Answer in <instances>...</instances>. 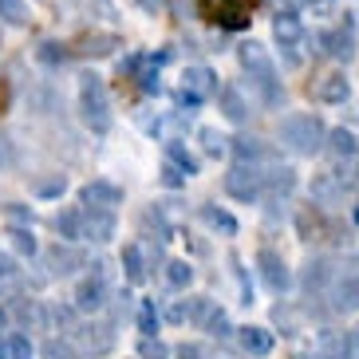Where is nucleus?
Returning <instances> with one entry per match:
<instances>
[{"instance_id":"nucleus-1","label":"nucleus","mask_w":359,"mask_h":359,"mask_svg":"<svg viewBox=\"0 0 359 359\" xmlns=\"http://www.w3.org/2000/svg\"><path fill=\"white\" fill-rule=\"evenodd\" d=\"M237 60H241V67L249 72V79H253V87H257V95H261L264 107H280L285 103V87H280L276 67H273V60H269V52H264L261 43L245 40L241 48H237Z\"/></svg>"},{"instance_id":"nucleus-2","label":"nucleus","mask_w":359,"mask_h":359,"mask_svg":"<svg viewBox=\"0 0 359 359\" xmlns=\"http://www.w3.org/2000/svg\"><path fill=\"white\" fill-rule=\"evenodd\" d=\"M280 142H285L292 154L312 158V154H320V150L327 147V127L316 115H288L285 123H280Z\"/></svg>"},{"instance_id":"nucleus-3","label":"nucleus","mask_w":359,"mask_h":359,"mask_svg":"<svg viewBox=\"0 0 359 359\" xmlns=\"http://www.w3.org/2000/svg\"><path fill=\"white\" fill-rule=\"evenodd\" d=\"M79 111H83V123L95 135H107L111 130V99H107V87L95 72L79 75Z\"/></svg>"},{"instance_id":"nucleus-4","label":"nucleus","mask_w":359,"mask_h":359,"mask_svg":"<svg viewBox=\"0 0 359 359\" xmlns=\"http://www.w3.org/2000/svg\"><path fill=\"white\" fill-rule=\"evenodd\" d=\"M201 12L210 16L217 28H225V32H241V28H249V12H253V4L249 0H201Z\"/></svg>"},{"instance_id":"nucleus-5","label":"nucleus","mask_w":359,"mask_h":359,"mask_svg":"<svg viewBox=\"0 0 359 359\" xmlns=\"http://www.w3.org/2000/svg\"><path fill=\"white\" fill-rule=\"evenodd\" d=\"M225 194L237 201H257L264 194V174L257 170V162H237L225 174Z\"/></svg>"},{"instance_id":"nucleus-6","label":"nucleus","mask_w":359,"mask_h":359,"mask_svg":"<svg viewBox=\"0 0 359 359\" xmlns=\"http://www.w3.org/2000/svg\"><path fill=\"white\" fill-rule=\"evenodd\" d=\"M257 269H261V280L273 288L276 296L292 288V273H288V264H285V257H280V253L261 249V253H257Z\"/></svg>"},{"instance_id":"nucleus-7","label":"nucleus","mask_w":359,"mask_h":359,"mask_svg":"<svg viewBox=\"0 0 359 359\" xmlns=\"http://www.w3.org/2000/svg\"><path fill=\"white\" fill-rule=\"evenodd\" d=\"M182 91H190V95H198L201 103H210L213 95H222V79H217V72H213V67L194 64V67H186V72H182Z\"/></svg>"},{"instance_id":"nucleus-8","label":"nucleus","mask_w":359,"mask_h":359,"mask_svg":"<svg viewBox=\"0 0 359 359\" xmlns=\"http://www.w3.org/2000/svg\"><path fill=\"white\" fill-rule=\"evenodd\" d=\"M273 36H276V43L288 52V64H296L292 48H300V40H304V24H300V16L288 12V8H280L276 12V20H273Z\"/></svg>"},{"instance_id":"nucleus-9","label":"nucleus","mask_w":359,"mask_h":359,"mask_svg":"<svg viewBox=\"0 0 359 359\" xmlns=\"http://www.w3.org/2000/svg\"><path fill=\"white\" fill-rule=\"evenodd\" d=\"M75 308L79 312H99V308H107V280L99 269L75 285Z\"/></svg>"},{"instance_id":"nucleus-10","label":"nucleus","mask_w":359,"mask_h":359,"mask_svg":"<svg viewBox=\"0 0 359 359\" xmlns=\"http://www.w3.org/2000/svg\"><path fill=\"white\" fill-rule=\"evenodd\" d=\"M336 264H332V257H308L304 273H300V285H304V292H324V288H332V280H336Z\"/></svg>"},{"instance_id":"nucleus-11","label":"nucleus","mask_w":359,"mask_h":359,"mask_svg":"<svg viewBox=\"0 0 359 359\" xmlns=\"http://www.w3.org/2000/svg\"><path fill=\"white\" fill-rule=\"evenodd\" d=\"M79 198H83V205H91V210H115V205H123V190L107 178H91L83 190H79Z\"/></svg>"},{"instance_id":"nucleus-12","label":"nucleus","mask_w":359,"mask_h":359,"mask_svg":"<svg viewBox=\"0 0 359 359\" xmlns=\"http://www.w3.org/2000/svg\"><path fill=\"white\" fill-rule=\"evenodd\" d=\"M115 237V210H83V241L107 245Z\"/></svg>"},{"instance_id":"nucleus-13","label":"nucleus","mask_w":359,"mask_h":359,"mask_svg":"<svg viewBox=\"0 0 359 359\" xmlns=\"http://www.w3.org/2000/svg\"><path fill=\"white\" fill-rule=\"evenodd\" d=\"M332 312H359V276L355 273H344V276H336L332 280Z\"/></svg>"},{"instance_id":"nucleus-14","label":"nucleus","mask_w":359,"mask_h":359,"mask_svg":"<svg viewBox=\"0 0 359 359\" xmlns=\"http://www.w3.org/2000/svg\"><path fill=\"white\" fill-rule=\"evenodd\" d=\"M320 43H327L324 52L332 55V60H339V64H348L351 55H355V28H351V20H344L339 28L324 32V36H320Z\"/></svg>"},{"instance_id":"nucleus-15","label":"nucleus","mask_w":359,"mask_h":359,"mask_svg":"<svg viewBox=\"0 0 359 359\" xmlns=\"http://www.w3.org/2000/svg\"><path fill=\"white\" fill-rule=\"evenodd\" d=\"M304 359H348V332L324 327V332L316 336V348L308 351Z\"/></svg>"},{"instance_id":"nucleus-16","label":"nucleus","mask_w":359,"mask_h":359,"mask_svg":"<svg viewBox=\"0 0 359 359\" xmlns=\"http://www.w3.org/2000/svg\"><path fill=\"white\" fill-rule=\"evenodd\" d=\"M316 99H320V103H327V107L348 103V99H351V83H348V75H344V72L324 75V79H320V87H316Z\"/></svg>"},{"instance_id":"nucleus-17","label":"nucleus","mask_w":359,"mask_h":359,"mask_svg":"<svg viewBox=\"0 0 359 359\" xmlns=\"http://www.w3.org/2000/svg\"><path fill=\"white\" fill-rule=\"evenodd\" d=\"M241 348H245V355L264 359V355H273L276 336L269 332V327H241Z\"/></svg>"},{"instance_id":"nucleus-18","label":"nucleus","mask_w":359,"mask_h":359,"mask_svg":"<svg viewBox=\"0 0 359 359\" xmlns=\"http://www.w3.org/2000/svg\"><path fill=\"white\" fill-rule=\"evenodd\" d=\"M324 150H327L336 162H355V158H359V138L351 135V130H344V127H339V130H327V147H324Z\"/></svg>"},{"instance_id":"nucleus-19","label":"nucleus","mask_w":359,"mask_h":359,"mask_svg":"<svg viewBox=\"0 0 359 359\" xmlns=\"http://www.w3.org/2000/svg\"><path fill=\"white\" fill-rule=\"evenodd\" d=\"M296 190V170L292 166H269L264 170V194L269 198H288Z\"/></svg>"},{"instance_id":"nucleus-20","label":"nucleus","mask_w":359,"mask_h":359,"mask_svg":"<svg viewBox=\"0 0 359 359\" xmlns=\"http://www.w3.org/2000/svg\"><path fill=\"white\" fill-rule=\"evenodd\" d=\"M75 336H79V344H83L87 355H103L111 344H115V336H111V324H91V327H75Z\"/></svg>"},{"instance_id":"nucleus-21","label":"nucleus","mask_w":359,"mask_h":359,"mask_svg":"<svg viewBox=\"0 0 359 359\" xmlns=\"http://www.w3.org/2000/svg\"><path fill=\"white\" fill-rule=\"evenodd\" d=\"M52 229L64 237V241H83V210H75V205H67V210H60L52 217Z\"/></svg>"},{"instance_id":"nucleus-22","label":"nucleus","mask_w":359,"mask_h":359,"mask_svg":"<svg viewBox=\"0 0 359 359\" xmlns=\"http://www.w3.org/2000/svg\"><path fill=\"white\" fill-rule=\"evenodd\" d=\"M339 198H344V182L336 174H316L312 178V201L316 205H339Z\"/></svg>"},{"instance_id":"nucleus-23","label":"nucleus","mask_w":359,"mask_h":359,"mask_svg":"<svg viewBox=\"0 0 359 359\" xmlns=\"http://www.w3.org/2000/svg\"><path fill=\"white\" fill-rule=\"evenodd\" d=\"M123 273H127V280L130 285H142L147 280V257H142V245L138 241H130V245H123Z\"/></svg>"},{"instance_id":"nucleus-24","label":"nucleus","mask_w":359,"mask_h":359,"mask_svg":"<svg viewBox=\"0 0 359 359\" xmlns=\"http://www.w3.org/2000/svg\"><path fill=\"white\" fill-rule=\"evenodd\" d=\"M118 36L115 32H91V36H83V40H79V48H75V52L79 55H91V60H99V55H111L118 48Z\"/></svg>"},{"instance_id":"nucleus-25","label":"nucleus","mask_w":359,"mask_h":359,"mask_svg":"<svg viewBox=\"0 0 359 359\" xmlns=\"http://www.w3.org/2000/svg\"><path fill=\"white\" fill-rule=\"evenodd\" d=\"M201 222L210 225L213 233H222V237H237V217H233L229 210H222V205H201Z\"/></svg>"},{"instance_id":"nucleus-26","label":"nucleus","mask_w":359,"mask_h":359,"mask_svg":"<svg viewBox=\"0 0 359 359\" xmlns=\"http://www.w3.org/2000/svg\"><path fill=\"white\" fill-rule=\"evenodd\" d=\"M217 99H222V115L229 118V123H237V127L249 123V103H245V95L237 91V87H222Z\"/></svg>"},{"instance_id":"nucleus-27","label":"nucleus","mask_w":359,"mask_h":359,"mask_svg":"<svg viewBox=\"0 0 359 359\" xmlns=\"http://www.w3.org/2000/svg\"><path fill=\"white\" fill-rule=\"evenodd\" d=\"M229 154L237 162H261L269 150H264V142L261 138H253V135H237V138H229Z\"/></svg>"},{"instance_id":"nucleus-28","label":"nucleus","mask_w":359,"mask_h":359,"mask_svg":"<svg viewBox=\"0 0 359 359\" xmlns=\"http://www.w3.org/2000/svg\"><path fill=\"white\" fill-rule=\"evenodd\" d=\"M48 261H52V273L55 276H67V273H72V264H83V257L75 253V249H67V241H64V245H55L52 253H48Z\"/></svg>"},{"instance_id":"nucleus-29","label":"nucleus","mask_w":359,"mask_h":359,"mask_svg":"<svg viewBox=\"0 0 359 359\" xmlns=\"http://www.w3.org/2000/svg\"><path fill=\"white\" fill-rule=\"evenodd\" d=\"M8 241H12V249H16L20 257H36V249H40V245H36L32 225H12V229H8Z\"/></svg>"},{"instance_id":"nucleus-30","label":"nucleus","mask_w":359,"mask_h":359,"mask_svg":"<svg viewBox=\"0 0 359 359\" xmlns=\"http://www.w3.org/2000/svg\"><path fill=\"white\" fill-rule=\"evenodd\" d=\"M198 138H201V150H205L210 158H225V154H229V138L217 135L213 127H201V130H198Z\"/></svg>"},{"instance_id":"nucleus-31","label":"nucleus","mask_w":359,"mask_h":359,"mask_svg":"<svg viewBox=\"0 0 359 359\" xmlns=\"http://www.w3.org/2000/svg\"><path fill=\"white\" fill-rule=\"evenodd\" d=\"M166 158H170V162H178V166L186 170V174H190V178H194V174L201 170V166H198V158H194L190 150L182 147L178 138H166Z\"/></svg>"},{"instance_id":"nucleus-32","label":"nucleus","mask_w":359,"mask_h":359,"mask_svg":"<svg viewBox=\"0 0 359 359\" xmlns=\"http://www.w3.org/2000/svg\"><path fill=\"white\" fill-rule=\"evenodd\" d=\"M67 43H55V40H43L40 48H36V60L40 64H48V67H60V64H67Z\"/></svg>"},{"instance_id":"nucleus-33","label":"nucleus","mask_w":359,"mask_h":359,"mask_svg":"<svg viewBox=\"0 0 359 359\" xmlns=\"http://www.w3.org/2000/svg\"><path fill=\"white\" fill-rule=\"evenodd\" d=\"M158 324H162V316H158V308H154V300H142L138 304V332L142 336H158Z\"/></svg>"},{"instance_id":"nucleus-34","label":"nucleus","mask_w":359,"mask_h":359,"mask_svg":"<svg viewBox=\"0 0 359 359\" xmlns=\"http://www.w3.org/2000/svg\"><path fill=\"white\" fill-rule=\"evenodd\" d=\"M0 20L12 24V28L28 24V4L24 0H0Z\"/></svg>"},{"instance_id":"nucleus-35","label":"nucleus","mask_w":359,"mask_h":359,"mask_svg":"<svg viewBox=\"0 0 359 359\" xmlns=\"http://www.w3.org/2000/svg\"><path fill=\"white\" fill-rule=\"evenodd\" d=\"M166 280H170V288H186L194 280V264L190 261H170L166 264Z\"/></svg>"},{"instance_id":"nucleus-36","label":"nucleus","mask_w":359,"mask_h":359,"mask_svg":"<svg viewBox=\"0 0 359 359\" xmlns=\"http://www.w3.org/2000/svg\"><path fill=\"white\" fill-rule=\"evenodd\" d=\"M213 312H217V304H213L210 296H194V300H190V324L205 327V324H210Z\"/></svg>"},{"instance_id":"nucleus-37","label":"nucleus","mask_w":359,"mask_h":359,"mask_svg":"<svg viewBox=\"0 0 359 359\" xmlns=\"http://www.w3.org/2000/svg\"><path fill=\"white\" fill-rule=\"evenodd\" d=\"M4 217H8L12 225H32L36 222L32 205H24V201H8V205H4Z\"/></svg>"},{"instance_id":"nucleus-38","label":"nucleus","mask_w":359,"mask_h":359,"mask_svg":"<svg viewBox=\"0 0 359 359\" xmlns=\"http://www.w3.org/2000/svg\"><path fill=\"white\" fill-rule=\"evenodd\" d=\"M4 348H8V359H36V348L28 336H8Z\"/></svg>"},{"instance_id":"nucleus-39","label":"nucleus","mask_w":359,"mask_h":359,"mask_svg":"<svg viewBox=\"0 0 359 359\" xmlns=\"http://www.w3.org/2000/svg\"><path fill=\"white\" fill-rule=\"evenodd\" d=\"M40 355L43 359H72L75 351H72V344H67V339H43V348H40Z\"/></svg>"},{"instance_id":"nucleus-40","label":"nucleus","mask_w":359,"mask_h":359,"mask_svg":"<svg viewBox=\"0 0 359 359\" xmlns=\"http://www.w3.org/2000/svg\"><path fill=\"white\" fill-rule=\"evenodd\" d=\"M64 190H67V178H64V174H52V178L36 182V194H40V198H60Z\"/></svg>"},{"instance_id":"nucleus-41","label":"nucleus","mask_w":359,"mask_h":359,"mask_svg":"<svg viewBox=\"0 0 359 359\" xmlns=\"http://www.w3.org/2000/svg\"><path fill=\"white\" fill-rule=\"evenodd\" d=\"M142 359H170V348L162 344L158 336H142V348H138Z\"/></svg>"},{"instance_id":"nucleus-42","label":"nucleus","mask_w":359,"mask_h":359,"mask_svg":"<svg viewBox=\"0 0 359 359\" xmlns=\"http://www.w3.org/2000/svg\"><path fill=\"white\" fill-rule=\"evenodd\" d=\"M205 332H210V336H217V339H229V336H233V324H229V316H225L222 308H217V312L210 316V324H205Z\"/></svg>"},{"instance_id":"nucleus-43","label":"nucleus","mask_w":359,"mask_h":359,"mask_svg":"<svg viewBox=\"0 0 359 359\" xmlns=\"http://www.w3.org/2000/svg\"><path fill=\"white\" fill-rule=\"evenodd\" d=\"M186 178H190V174H186V170H182L178 162H170V158H166V166H162V186L178 190V186H186Z\"/></svg>"},{"instance_id":"nucleus-44","label":"nucleus","mask_w":359,"mask_h":359,"mask_svg":"<svg viewBox=\"0 0 359 359\" xmlns=\"http://www.w3.org/2000/svg\"><path fill=\"white\" fill-rule=\"evenodd\" d=\"M162 320H166V324H186V320H190V300H174V304L162 312Z\"/></svg>"},{"instance_id":"nucleus-45","label":"nucleus","mask_w":359,"mask_h":359,"mask_svg":"<svg viewBox=\"0 0 359 359\" xmlns=\"http://www.w3.org/2000/svg\"><path fill=\"white\" fill-rule=\"evenodd\" d=\"M174 359H210V355H205V348H198V344H182V348L174 351Z\"/></svg>"},{"instance_id":"nucleus-46","label":"nucleus","mask_w":359,"mask_h":359,"mask_svg":"<svg viewBox=\"0 0 359 359\" xmlns=\"http://www.w3.org/2000/svg\"><path fill=\"white\" fill-rule=\"evenodd\" d=\"M12 276H16V264H12V257H4V253H0V288L8 285Z\"/></svg>"},{"instance_id":"nucleus-47","label":"nucleus","mask_w":359,"mask_h":359,"mask_svg":"<svg viewBox=\"0 0 359 359\" xmlns=\"http://www.w3.org/2000/svg\"><path fill=\"white\" fill-rule=\"evenodd\" d=\"M174 103H178V107H201V99H198V95H190V91H182V87H178V91H174Z\"/></svg>"},{"instance_id":"nucleus-48","label":"nucleus","mask_w":359,"mask_h":359,"mask_svg":"<svg viewBox=\"0 0 359 359\" xmlns=\"http://www.w3.org/2000/svg\"><path fill=\"white\" fill-rule=\"evenodd\" d=\"M308 4H316V0H280V8H288V12H300Z\"/></svg>"},{"instance_id":"nucleus-49","label":"nucleus","mask_w":359,"mask_h":359,"mask_svg":"<svg viewBox=\"0 0 359 359\" xmlns=\"http://www.w3.org/2000/svg\"><path fill=\"white\" fill-rule=\"evenodd\" d=\"M348 359H359V332H348Z\"/></svg>"},{"instance_id":"nucleus-50","label":"nucleus","mask_w":359,"mask_h":359,"mask_svg":"<svg viewBox=\"0 0 359 359\" xmlns=\"http://www.w3.org/2000/svg\"><path fill=\"white\" fill-rule=\"evenodd\" d=\"M138 8L150 12V16H158V12H162V0H138Z\"/></svg>"},{"instance_id":"nucleus-51","label":"nucleus","mask_w":359,"mask_h":359,"mask_svg":"<svg viewBox=\"0 0 359 359\" xmlns=\"http://www.w3.org/2000/svg\"><path fill=\"white\" fill-rule=\"evenodd\" d=\"M8 327V304H0V332Z\"/></svg>"},{"instance_id":"nucleus-52","label":"nucleus","mask_w":359,"mask_h":359,"mask_svg":"<svg viewBox=\"0 0 359 359\" xmlns=\"http://www.w3.org/2000/svg\"><path fill=\"white\" fill-rule=\"evenodd\" d=\"M351 222H355V225H359V201H355V210H351Z\"/></svg>"},{"instance_id":"nucleus-53","label":"nucleus","mask_w":359,"mask_h":359,"mask_svg":"<svg viewBox=\"0 0 359 359\" xmlns=\"http://www.w3.org/2000/svg\"><path fill=\"white\" fill-rule=\"evenodd\" d=\"M355 178H359V158H355Z\"/></svg>"},{"instance_id":"nucleus-54","label":"nucleus","mask_w":359,"mask_h":359,"mask_svg":"<svg viewBox=\"0 0 359 359\" xmlns=\"http://www.w3.org/2000/svg\"><path fill=\"white\" fill-rule=\"evenodd\" d=\"M249 4H261V0H249Z\"/></svg>"},{"instance_id":"nucleus-55","label":"nucleus","mask_w":359,"mask_h":359,"mask_svg":"<svg viewBox=\"0 0 359 359\" xmlns=\"http://www.w3.org/2000/svg\"><path fill=\"white\" fill-rule=\"evenodd\" d=\"M0 158H4V150H0Z\"/></svg>"}]
</instances>
